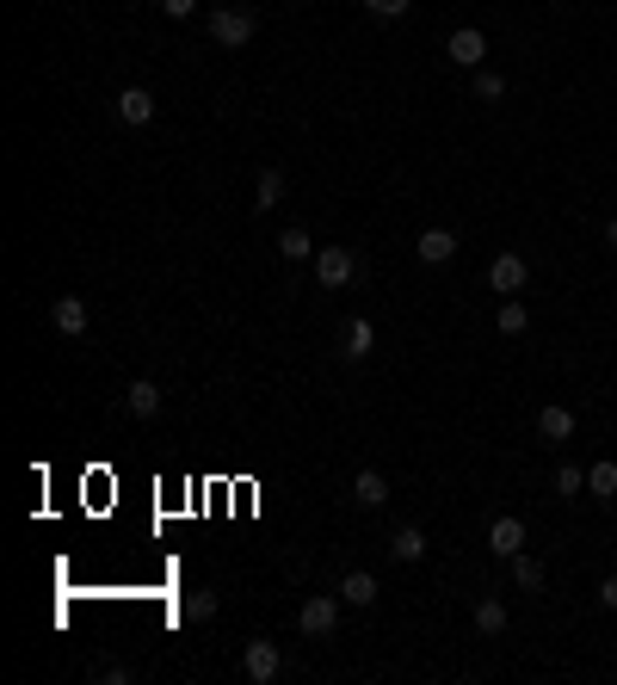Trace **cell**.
<instances>
[{
  "label": "cell",
  "instance_id": "1",
  "mask_svg": "<svg viewBox=\"0 0 617 685\" xmlns=\"http://www.w3.org/2000/svg\"><path fill=\"white\" fill-rule=\"evenodd\" d=\"M210 44H216V50H247V44H253V13L216 7V13H210Z\"/></svg>",
  "mask_w": 617,
  "mask_h": 685
},
{
  "label": "cell",
  "instance_id": "2",
  "mask_svg": "<svg viewBox=\"0 0 617 685\" xmlns=\"http://www.w3.org/2000/svg\"><path fill=\"white\" fill-rule=\"evenodd\" d=\"M241 673H247L253 685H272V679L284 673V648H278V642H266V636H253V642L241 648Z\"/></svg>",
  "mask_w": 617,
  "mask_h": 685
},
{
  "label": "cell",
  "instance_id": "3",
  "mask_svg": "<svg viewBox=\"0 0 617 685\" xmlns=\"http://www.w3.org/2000/svg\"><path fill=\"white\" fill-rule=\"evenodd\" d=\"M315 278L328 284V291H346V284L358 278V254L352 247H315Z\"/></svg>",
  "mask_w": 617,
  "mask_h": 685
},
{
  "label": "cell",
  "instance_id": "4",
  "mask_svg": "<svg viewBox=\"0 0 617 685\" xmlns=\"http://www.w3.org/2000/svg\"><path fill=\"white\" fill-rule=\"evenodd\" d=\"M340 593H315V599H303V611H297V624H303V636H328L334 624H340Z\"/></svg>",
  "mask_w": 617,
  "mask_h": 685
},
{
  "label": "cell",
  "instance_id": "5",
  "mask_svg": "<svg viewBox=\"0 0 617 685\" xmlns=\"http://www.w3.org/2000/svg\"><path fill=\"white\" fill-rule=\"evenodd\" d=\"M531 284V266H525V254H500L494 266H488V291L494 297H519Z\"/></svg>",
  "mask_w": 617,
  "mask_h": 685
},
{
  "label": "cell",
  "instance_id": "6",
  "mask_svg": "<svg viewBox=\"0 0 617 685\" xmlns=\"http://www.w3.org/2000/svg\"><path fill=\"white\" fill-rule=\"evenodd\" d=\"M445 56H451L457 68H482V62H488V38H482L476 25H457L451 44H445Z\"/></svg>",
  "mask_w": 617,
  "mask_h": 685
},
{
  "label": "cell",
  "instance_id": "7",
  "mask_svg": "<svg viewBox=\"0 0 617 685\" xmlns=\"http://www.w3.org/2000/svg\"><path fill=\"white\" fill-rule=\"evenodd\" d=\"M371 346H377L371 315H352L346 328H340V358H346V365H358V358H371Z\"/></svg>",
  "mask_w": 617,
  "mask_h": 685
},
{
  "label": "cell",
  "instance_id": "8",
  "mask_svg": "<svg viewBox=\"0 0 617 685\" xmlns=\"http://www.w3.org/2000/svg\"><path fill=\"white\" fill-rule=\"evenodd\" d=\"M488 550H494L500 562H513V556L525 550V525H519L513 513H506V519H494V525H488Z\"/></svg>",
  "mask_w": 617,
  "mask_h": 685
},
{
  "label": "cell",
  "instance_id": "9",
  "mask_svg": "<svg viewBox=\"0 0 617 685\" xmlns=\"http://www.w3.org/2000/svg\"><path fill=\"white\" fill-rule=\"evenodd\" d=\"M414 254H420V266H451V260H457V235H451V229H426V235L414 241Z\"/></svg>",
  "mask_w": 617,
  "mask_h": 685
},
{
  "label": "cell",
  "instance_id": "10",
  "mask_svg": "<svg viewBox=\"0 0 617 685\" xmlns=\"http://www.w3.org/2000/svg\"><path fill=\"white\" fill-rule=\"evenodd\" d=\"M118 118H124L130 130H142V124L155 118V93H149V87H124V93H118Z\"/></svg>",
  "mask_w": 617,
  "mask_h": 685
},
{
  "label": "cell",
  "instance_id": "11",
  "mask_svg": "<svg viewBox=\"0 0 617 685\" xmlns=\"http://www.w3.org/2000/svg\"><path fill=\"white\" fill-rule=\"evenodd\" d=\"M537 439H543V445H568V439H574V414H568L562 402H550V408L537 414Z\"/></svg>",
  "mask_w": 617,
  "mask_h": 685
},
{
  "label": "cell",
  "instance_id": "12",
  "mask_svg": "<svg viewBox=\"0 0 617 685\" xmlns=\"http://www.w3.org/2000/svg\"><path fill=\"white\" fill-rule=\"evenodd\" d=\"M50 321H56V334H87V297H56L50 303Z\"/></svg>",
  "mask_w": 617,
  "mask_h": 685
},
{
  "label": "cell",
  "instance_id": "13",
  "mask_svg": "<svg viewBox=\"0 0 617 685\" xmlns=\"http://www.w3.org/2000/svg\"><path fill=\"white\" fill-rule=\"evenodd\" d=\"M124 408H130L136 420H155V414H161V383H149V377H136V383L124 389Z\"/></svg>",
  "mask_w": 617,
  "mask_h": 685
},
{
  "label": "cell",
  "instance_id": "14",
  "mask_svg": "<svg viewBox=\"0 0 617 685\" xmlns=\"http://www.w3.org/2000/svg\"><path fill=\"white\" fill-rule=\"evenodd\" d=\"M377 593H383V587H377V574H365V568H352L346 581H340V599H346V605H358V611H371V605H377Z\"/></svg>",
  "mask_w": 617,
  "mask_h": 685
},
{
  "label": "cell",
  "instance_id": "15",
  "mask_svg": "<svg viewBox=\"0 0 617 685\" xmlns=\"http://www.w3.org/2000/svg\"><path fill=\"white\" fill-rule=\"evenodd\" d=\"M352 500H358L365 513H377L383 500H389V482H383V470H358V476H352Z\"/></svg>",
  "mask_w": 617,
  "mask_h": 685
},
{
  "label": "cell",
  "instance_id": "16",
  "mask_svg": "<svg viewBox=\"0 0 617 685\" xmlns=\"http://www.w3.org/2000/svg\"><path fill=\"white\" fill-rule=\"evenodd\" d=\"M426 550H432V544H426L420 525H402V531L389 537V556H395V562H426Z\"/></svg>",
  "mask_w": 617,
  "mask_h": 685
},
{
  "label": "cell",
  "instance_id": "17",
  "mask_svg": "<svg viewBox=\"0 0 617 685\" xmlns=\"http://www.w3.org/2000/svg\"><path fill=\"white\" fill-rule=\"evenodd\" d=\"M494 328H500L506 340H513V334H525V328H531V309H525L519 297H506V303H500V315H494Z\"/></svg>",
  "mask_w": 617,
  "mask_h": 685
},
{
  "label": "cell",
  "instance_id": "18",
  "mask_svg": "<svg viewBox=\"0 0 617 685\" xmlns=\"http://www.w3.org/2000/svg\"><path fill=\"white\" fill-rule=\"evenodd\" d=\"M278 198H284V173H278V167H266L260 179H253V210H272Z\"/></svg>",
  "mask_w": 617,
  "mask_h": 685
},
{
  "label": "cell",
  "instance_id": "19",
  "mask_svg": "<svg viewBox=\"0 0 617 685\" xmlns=\"http://www.w3.org/2000/svg\"><path fill=\"white\" fill-rule=\"evenodd\" d=\"M278 254H284V260H315V241H309V229H297V223H290V229L278 235Z\"/></svg>",
  "mask_w": 617,
  "mask_h": 685
},
{
  "label": "cell",
  "instance_id": "20",
  "mask_svg": "<svg viewBox=\"0 0 617 685\" xmlns=\"http://www.w3.org/2000/svg\"><path fill=\"white\" fill-rule=\"evenodd\" d=\"M587 494L593 500H617V463H593V470H587Z\"/></svg>",
  "mask_w": 617,
  "mask_h": 685
},
{
  "label": "cell",
  "instance_id": "21",
  "mask_svg": "<svg viewBox=\"0 0 617 685\" xmlns=\"http://www.w3.org/2000/svg\"><path fill=\"white\" fill-rule=\"evenodd\" d=\"M513 581H519V587H525V593H543V562H537V556H525V550H519V556H513Z\"/></svg>",
  "mask_w": 617,
  "mask_h": 685
},
{
  "label": "cell",
  "instance_id": "22",
  "mask_svg": "<svg viewBox=\"0 0 617 685\" xmlns=\"http://www.w3.org/2000/svg\"><path fill=\"white\" fill-rule=\"evenodd\" d=\"M476 630L482 636H500L506 630V605L500 599H476Z\"/></svg>",
  "mask_w": 617,
  "mask_h": 685
},
{
  "label": "cell",
  "instance_id": "23",
  "mask_svg": "<svg viewBox=\"0 0 617 685\" xmlns=\"http://www.w3.org/2000/svg\"><path fill=\"white\" fill-rule=\"evenodd\" d=\"M179 618L210 624V618H216V593H186V599H179Z\"/></svg>",
  "mask_w": 617,
  "mask_h": 685
},
{
  "label": "cell",
  "instance_id": "24",
  "mask_svg": "<svg viewBox=\"0 0 617 685\" xmlns=\"http://www.w3.org/2000/svg\"><path fill=\"white\" fill-rule=\"evenodd\" d=\"M476 99H482V105L506 99V75H494V68H476Z\"/></svg>",
  "mask_w": 617,
  "mask_h": 685
},
{
  "label": "cell",
  "instance_id": "25",
  "mask_svg": "<svg viewBox=\"0 0 617 685\" xmlns=\"http://www.w3.org/2000/svg\"><path fill=\"white\" fill-rule=\"evenodd\" d=\"M556 494H562V500H574V494H587V476H580L574 463H562V470H556Z\"/></svg>",
  "mask_w": 617,
  "mask_h": 685
},
{
  "label": "cell",
  "instance_id": "26",
  "mask_svg": "<svg viewBox=\"0 0 617 685\" xmlns=\"http://www.w3.org/2000/svg\"><path fill=\"white\" fill-rule=\"evenodd\" d=\"M365 7H371L377 19H402V13L414 7V0H365Z\"/></svg>",
  "mask_w": 617,
  "mask_h": 685
},
{
  "label": "cell",
  "instance_id": "27",
  "mask_svg": "<svg viewBox=\"0 0 617 685\" xmlns=\"http://www.w3.org/2000/svg\"><path fill=\"white\" fill-rule=\"evenodd\" d=\"M161 13H167V19H192L198 0H161Z\"/></svg>",
  "mask_w": 617,
  "mask_h": 685
},
{
  "label": "cell",
  "instance_id": "28",
  "mask_svg": "<svg viewBox=\"0 0 617 685\" xmlns=\"http://www.w3.org/2000/svg\"><path fill=\"white\" fill-rule=\"evenodd\" d=\"M599 605L617 611V574H605V581H599Z\"/></svg>",
  "mask_w": 617,
  "mask_h": 685
},
{
  "label": "cell",
  "instance_id": "29",
  "mask_svg": "<svg viewBox=\"0 0 617 685\" xmlns=\"http://www.w3.org/2000/svg\"><path fill=\"white\" fill-rule=\"evenodd\" d=\"M99 679H105V685H124V679H130V667H118V661H105V667H99Z\"/></svg>",
  "mask_w": 617,
  "mask_h": 685
},
{
  "label": "cell",
  "instance_id": "30",
  "mask_svg": "<svg viewBox=\"0 0 617 685\" xmlns=\"http://www.w3.org/2000/svg\"><path fill=\"white\" fill-rule=\"evenodd\" d=\"M605 241H611V247H617V216H611V223H605Z\"/></svg>",
  "mask_w": 617,
  "mask_h": 685
}]
</instances>
